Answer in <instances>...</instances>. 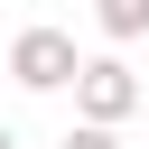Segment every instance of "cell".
I'll return each mask as SVG.
<instances>
[{
    "label": "cell",
    "mask_w": 149,
    "mask_h": 149,
    "mask_svg": "<svg viewBox=\"0 0 149 149\" xmlns=\"http://www.w3.org/2000/svg\"><path fill=\"white\" fill-rule=\"evenodd\" d=\"M19 74L28 84H56L65 74V37H19Z\"/></svg>",
    "instance_id": "cell-1"
},
{
    "label": "cell",
    "mask_w": 149,
    "mask_h": 149,
    "mask_svg": "<svg viewBox=\"0 0 149 149\" xmlns=\"http://www.w3.org/2000/svg\"><path fill=\"white\" fill-rule=\"evenodd\" d=\"M84 102H93V112H121V102H130L121 65H93V74H84Z\"/></svg>",
    "instance_id": "cell-2"
},
{
    "label": "cell",
    "mask_w": 149,
    "mask_h": 149,
    "mask_svg": "<svg viewBox=\"0 0 149 149\" xmlns=\"http://www.w3.org/2000/svg\"><path fill=\"white\" fill-rule=\"evenodd\" d=\"M149 19V0H112V28H140Z\"/></svg>",
    "instance_id": "cell-3"
},
{
    "label": "cell",
    "mask_w": 149,
    "mask_h": 149,
    "mask_svg": "<svg viewBox=\"0 0 149 149\" xmlns=\"http://www.w3.org/2000/svg\"><path fill=\"white\" fill-rule=\"evenodd\" d=\"M74 149H112V140H74Z\"/></svg>",
    "instance_id": "cell-4"
},
{
    "label": "cell",
    "mask_w": 149,
    "mask_h": 149,
    "mask_svg": "<svg viewBox=\"0 0 149 149\" xmlns=\"http://www.w3.org/2000/svg\"><path fill=\"white\" fill-rule=\"evenodd\" d=\"M0 149H9V140H0Z\"/></svg>",
    "instance_id": "cell-5"
}]
</instances>
